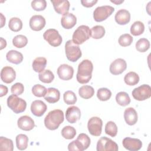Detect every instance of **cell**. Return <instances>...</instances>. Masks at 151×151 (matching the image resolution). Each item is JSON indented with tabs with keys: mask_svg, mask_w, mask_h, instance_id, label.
<instances>
[{
	"mask_svg": "<svg viewBox=\"0 0 151 151\" xmlns=\"http://www.w3.org/2000/svg\"><path fill=\"white\" fill-rule=\"evenodd\" d=\"M93 65L91 61L83 60L78 66L76 75L77 80L80 84H86L89 82L92 77Z\"/></svg>",
	"mask_w": 151,
	"mask_h": 151,
	"instance_id": "1",
	"label": "cell"
},
{
	"mask_svg": "<svg viewBox=\"0 0 151 151\" xmlns=\"http://www.w3.org/2000/svg\"><path fill=\"white\" fill-rule=\"evenodd\" d=\"M64 113L61 110L55 109L50 111L44 119L45 126L49 130H54L58 128L64 121Z\"/></svg>",
	"mask_w": 151,
	"mask_h": 151,
	"instance_id": "2",
	"label": "cell"
},
{
	"mask_svg": "<svg viewBox=\"0 0 151 151\" xmlns=\"http://www.w3.org/2000/svg\"><path fill=\"white\" fill-rule=\"evenodd\" d=\"M90 142V139L87 134L80 133L76 140L68 144V150L70 151H83L89 147Z\"/></svg>",
	"mask_w": 151,
	"mask_h": 151,
	"instance_id": "3",
	"label": "cell"
},
{
	"mask_svg": "<svg viewBox=\"0 0 151 151\" xmlns=\"http://www.w3.org/2000/svg\"><path fill=\"white\" fill-rule=\"evenodd\" d=\"M65 52L67 58L71 62L77 61L82 55L79 46L71 40H68L65 44Z\"/></svg>",
	"mask_w": 151,
	"mask_h": 151,
	"instance_id": "4",
	"label": "cell"
},
{
	"mask_svg": "<svg viewBox=\"0 0 151 151\" xmlns=\"http://www.w3.org/2000/svg\"><path fill=\"white\" fill-rule=\"evenodd\" d=\"M91 36V30L90 28L84 25L79 26L73 34V42L77 45L81 44L89 39Z\"/></svg>",
	"mask_w": 151,
	"mask_h": 151,
	"instance_id": "5",
	"label": "cell"
},
{
	"mask_svg": "<svg viewBox=\"0 0 151 151\" xmlns=\"http://www.w3.org/2000/svg\"><path fill=\"white\" fill-rule=\"evenodd\" d=\"M7 105L9 109L17 114L24 112L27 107L26 101L14 94H12L8 97Z\"/></svg>",
	"mask_w": 151,
	"mask_h": 151,
	"instance_id": "6",
	"label": "cell"
},
{
	"mask_svg": "<svg viewBox=\"0 0 151 151\" xmlns=\"http://www.w3.org/2000/svg\"><path fill=\"white\" fill-rule=\"evenodd\" d=\"M114 8L110 5H103L97 7L93 12V18L96 22L106 20L114 12Z\"/></svg>",
	"mask_w": 151,
	"mask_h": 151,
	"instance_id": "7",
	"label": "cell"
},
{
	"mask_svg": "<svg viewBox=\"0 0 151 151\" xmlns=\"http://www.w3.org/2000/svg\"><path fill=\"white\" fill-rule=\"evenodd\" d=\"M43 37L48 43L52 47H58L61 45L63 39L58 31L55 29H48L46 30L44 34Z\"/></svg>",
	"mask_w": 151,
	"mask_h": 151,
	"instance_id": "8",
	"label": "cell"
},
{
	"mask_svg": "<svg viewBox=\"0 0 151 151\" xmlns=\"http://www.w3.org/2000/svg\"><path fill=\"white\" fill-rule=\"evenodd\" d=\"M133 98L138 101L145 100L151 96V88L148 84H143L133 89L132 93Z\"/></svg>",
	"mask_w": 151,
	"mask_h": 151,
	"instance_id": "9",
	"label": "cell"
},
{
	"mask_svg": "<svg viewBox=\"0 0 151 151\" xmlns=\"http://www.w3.org/2000/svg\"><path fill=\"white\" fill-rule=\"evenodd\" d=\"M97 151H117L119 149L117 144L106 137H101L97 142Z\"/></svg>",
	"mask_w": 151,
	"mask_h": 151,
	"instance_id": "10",
	"label": "cell"
},
{
	"mask_svg": "<svg viewBox=\"0 0 151 151\" xmlns=\"http://www.w3.org/2000/svg\"><path fill=\"white\" fill-rule=\"evenodd\" d=\"M102 126L103 121L98 117H92L88 121V130L93 136H99L101 133Z\"/></svg>",
	"mask_w": 151,
	"mask_h": 151,
	"instance_id": "11",
	"label": "cell"
},
{
	"mask_svg": "<svg viewBox=\"0 0 151 151\" xmlns=\"http://www.w3.org/2000/svg\"><path fill=\"white\" fill-rule=\"evenodd\" d=\"M127 68V63L123 58H117L113 61L110 65V72L113 75L122 74Z\"/></svg>",
	"mask_w": 151,
	"mask_h": 151,
	"instance_id": "12",
	"label": "cell"
},
{
	"mask_svg": "<svg viewBox=\"0 0 151 151\" xmlns=\"http://www.w3.org/2000/svg\"><path fill=\"white\" fill-rule=\"evenodd\" d=\"M73 68L66 64L60 65L57 68V74L59 78L63 80H69L73 77Z\"/></svg>",
	"mask_w": 151,
	"mask_h": 151,
	"instance_id": "13",
	"label": "cell"
},
{
	"mask_svg": "<svg viewBox=\"0 0 151 151\" xmlns=\"http://www.w3.org/2000/svg\"><path fill=\"white\" fill-rule=\"evenodd\" d=\"M123 147L128 150L137 151L141 149L142 146V143L139 139L125 137L122 142Z\"/></svg>",
	"mask_w": 151,
	"mask_h": 151,
	"instance_id": "14",
	"label": "cell"
},
{
	"mask_svg": "<svg viewBox=\"0 0 151 151\" xmlns=\"http://www.w3.org/2000/svg\"><path fill=\"white\" fill-rule=\"evenodd\" d=\"M45 19L44 17L40 15H33L30 18L29 22L31 29L35 31H41L45 27Z\"/></svg>",
	"mask_w": 151,
	"mask_h": 151,
	"instance_id": "15",
	"label": "cell"
},
{
	"mask_svg": "<svg viewBox=\"0 0 151 151\" xmlns=\"http://www.w3.org/2000/svg\"><path fill=\"white\" fill-rule=\"evenodd\" d=\"M16 78V73L14 69L9 66L3 67L1 71V80L5 83H11Z\"/></svg>",
	"mask_w": 151,
	"mask_h": 151,
	"instance_id": "16",
	"label": "cell"
},
{
	"mask_svg": "<svg viewBox=\"0 0 151 151\" xmlns=\"http://www.w3.org/2000/svg\"><path fill=\"white\" fill-rule=\"evenodd\" d=\"M55 11L59 14L64 15L68 13L70 9V2L67 0H51Z\"/></svg>",
	"mask_w": 151,
	"mask_h": 151,
	"instance_id": "17",
	"label": "cell"
},
{
	"mask_svg": "<svg viewBox=\"0 0 151 151\" xmlns=\"http://www.w3.org/2000/svg\"><path fill=\"white\" fill-rule=\"evenodd\" d=\"M81 117V111L77 106H71L67 108L65 112L66 120L70 123H74L78 121Z\"/></svg>",
	"mask_w": 151,
	"mask_h": 151,
	"instance_id": "18",
	"label": "cell"
},
{
	"mask_svg": "<svg viewBox=\"0 0 151 151\" xmlns=\"http://www.w3.org/2000/svg\"><path fill=\"white\" fill-rule=\"evenodd\" d=\"M18 127L25 131H29L35 127V123L33 119L28 116H22L20 117L17 121Z\"/></svg>",
	"mask_w": 151,
	"mask_h": 151,
	"instance_id": "19",
	"label": "cell"
},
{
	"mask_svg": "<svg viewBox=\"0 0 151 151\" xmlns=\"http://www.w3.org/2000/svg\"><path fill=\"white\" fill-rule=\"evenodd\" d=\"M47 109V105L41 100H37L34 101L31 105V111L32 113L37 116L41 117Z\"/></svg>",
	"mask_w": 151,
	"mask_h": 151,
	"instance_id": "20",
	"label": "cell"
},
{
	"mask_svg": "<svg viewBox=\"0 0 151 151\" xmlns=\"http://www.w3.org/2000/svg\"><path fill=\"white\" fill-rule=\"evenodd\" d=\"M77 22L76 17L72 13H67L63 15L61 19V24L62 27L67 29L72 28L75 26Z\"/></svg>",
	"mask_w": 151,
	"mask_h": 151,
	"instance_id": "21",
	"label": "cell"
},
{
	"mask_svg": "<svg viewBox=\"0 0 151 151\" xmlns=\"http://www.w3.org/2000/svg\"><path fill=\"white\" fill-rule=\"evenodd\" d=\"M114 19L118 24L126 25L130 22V14L127 10L122 9L116 13Z\"/></svg>",
	"mask_w": 151,
	"mask_h": 151,
	"instance_id": "22",
	"label": "cell"
},
{
	"mask_svg": "<svg viewBox=\"0 0 151 151\" xmlns=\"http://www.w3.org/2000/svg\"><path fill=\"white\" fill-rule=\"evenodd\" d=\"M124 119L126 123L132 126L135 124L137 122V113L133 107H129L124 111Z\"/></svg>",
	"mask_w": 151,
	"mask_h": 151,
	"instance_id": "23",
	"label": "cell"
},
{
	"mask_svg": "<svg viewBox=\"0 0 151 151\" xmlns=\"http://www.w3.org/2000/svg\"><path fill=\"white\" fill-rule=\"evenodd\" d=\"M60 98V93L55 88L50 87L47 89V93L44 96V99L50 103H57Z\"/></svg>",
	"mask_w": 151,
	"mask_h": 151,
	"instance_id": "24",
	"label": "cell"
},
{
	"mask_svg": "<svg viewBox=\"0 0 151 151\" xmlns=\"http://www.w3.org/2000/svg\"><path fill=\"white\" fill-rule=\"evenodd\" d=\"M6 60L13 64H19L23 60V55L22 53L16 50H10L6 54Z\"/></svg>",
	"mask_w": 151,
	"mask_h": 151,
	"instance_id": "25",
	"label": "cell"
},
{
	"mask_svg": "<svg viewBox=\"0 0 151 151\" xmlns=\"http://www.w3.org/2000/svg\"><path fill=\"white\" fill-rule=\"evenodd\" d=\"M47 65V59L44 57H37L32 62V67L37 73H41L43 71Z\"/></svg>",
	"mask_w": 151,
	"mask_h": 151,
	"instance_id": "26",
	"label": "cell"
},
{
	"mask_svg": "<svg viewBox=\"0 0 151 151\" xmlns=\"http://www.w3.org/2000/svg\"><path fill=\"white\" fill-rule=\"evenodd\" d=\"M79 96L84 99H88L94 94V90L93 87L88 85L81 86L78 90Z\"/></svg>",
	"mask_w": 151,
	"mask_h": 151,
	"instance_id": "27",
	"label": "cell"
},
{
	"mask_svg": "<svg viewBox=\"0 0 151 151\" xmlns=\"http://www.w3.org/2000/svg\"><path fill=\"white\" fill-rule=\"evenodd\" d=\"M116 101L119 105L121 106H126L130 104V99L127 93L120 91L116 94Z\"/></svg>",
	"mask_w": 151,
	"mask_h": 151,
	"instance_id": "28",
	"label": "cell"
},
{
	"mask_svg": "<svg viewBox=\"0 0 151 151\" xmlns=\"http://www.w3.org/2000/svg\"><path fill=\"white\" fill-rule=\"evenodd\" d=\"M124 81L125 83L129 86H134L139 83V76L136 73L130 71L125 75Z\"/></svg>",
	"mask_w": 151,
	"mask_h": 151,
	"instance_id": "29",
	"label": "cell"
},
{
	"mask_svg": "<svg viewBox=\"0 0 151 151\" xmlns=\"http://www.w3.org/2000/svg\"><path fill=\"white\" fill-rule=\"evenodd\" d=\"M28 143V137L27 135L24 134H19L16 137V145L17 147L20 150H23L27 148Z\"/></svg>",
	"mask_w": 151,
	"mask_h": 151,
	"instance_id": "30",
	"label": "cell"
},
{
	"mask_svg": "<svg viewBox=\"0 0 151 151\" xmlns=\"http://www.w3.org/2000/svg\"><path fill=\"white\" fill-rule=\"evenodd\" d=\"M145 25L141 21H135L130 27V33L134 36H138L143 33Z\"/></svg>",
	"mask_w": 151,
	"mask_h": 151,
	"instance_id": "31",
	"label": "cell"
},
{
	"mask_svg": "<svg viewBox=\"0 0 151 151\" xmlns=\"http://www.w3.org/2000/svg\"><path fill=\"white\" fill-rule=\"evenodd\" d=\"M39 80L44 83H50L54 79L53 73L50 70H45L40 73L38 75Z\"/></svg>",
	"mask_w": 151,
	"mask_h": 151,
	"instance_id": "32",
	"label": "cell"
},
{
	"mask_svg": "<svg viewBox=\"0 0 151 151\" xmlns=\"http://www.w3.org/2000/svg\"><path fill=\"white\" fill-rule=\"evenodd\" d=\"M0 150L12 151L14 150L12 140L3 136L0 137Z\"/></svg>",
	"mask_w": 151,
	"mask_h": 151,
	"instance_id": "33",
	"label": "cell"
},
{
	"mask_svg": "<svg viewBox=\"0 0 151 151\" xmlns=\"http://www.w3.org/2000/svg\"><path fill=\"white\" fill-rule=\"evenodd\" d=\"M8 27L11 31L18 32L22 28V22L19 18L13 17L9 19Z\"/></svg>",
	"mask_w": 151,
	"mask_h": 151,
	"instance_id": "34",
	"label": "cell"
},
{
	"mask_svg": "<svg viewBox=\"0 0 151 151\" xmlns=\"http://www.w3.org/2000/svg\"><path fill=\"white\" fill-rule=\"evenodd\" d=\"M28 43L27 38L23 35H18L12 39V44L17 48H21L24 47Z\"/></svg>",
	"mask_w": 151,
	"mask_h": 151,
	"instance_id": "35",
	"label": "cell"
},
{
	"mask_svg": "<svg viewBox=\"0 0 151 151\" xmlns=\"http://www.w3.org/2000/svg\"><path fill=\"white\" fill-rule=\"evenodd\" d=\"M91 36L94 39H100L105 34V29L101 25H96L90 29Z\"/></svg>",
	"mask_w": 151,
	"mask_h": 151,
	"instance_id": "36",
	"label": "cell"
},
{
	"mask_svg": "<svg viewBox=\"0 0 151 151\" xmlns=\"http://www.w3.org/2000/svg\"><path fill=\"white\" fill-rule=\"evenodd\" d=\"M149 48L150 42L146 38H140L136 43V48L139 52H146Z\"/></svg>",
	"mask_w": 151,
	"mask_h": 151,
	"instance_id": "37",
	"label": "cell"
},
{
	"mask_svg": "<svg viewBox=\"0 0 151 151\" xmlns=\"http://www.w3.org/2000/svg\"><path fill=\"white\" fill-rule=\"evenodd\" d=\"M76 134V130L74 127L70 126H66L61 130L62 136L66 139H73Z\"/></svg>",
	"mask_w": 151,
	"mask_h": 151,
	"instance_id": "38",
	"label": "cell"
},
{
	"mask_svg": "<svg viewBox=\"0 0 151 151\" xmlns=\"http://www.w3.org/2000/svg\"><path fill=\"white\" fill-rule=\"evenodd\" d=\"M111 96V91L107 88H100L97 90V97L100 101H107Z\"/></svg>",
	"mask_w": 151,
	"mask_h": 151,
	"instance_id": "39",
	"label": "cell"
},
{
	"mask_svg": "<svg viewBox=\"0 0 151 151\" xmlns=\"http://www.w3.org/2000/svg\"><path fill=\"white\" fill-rule=\"evenodd\" d=\"M105 133L111 137H115L117 133V127L112 121L108 122L105 126Z\"/></svg>",
	"mask_w": 151,
	"mask_h": 151,
	"instance_id": "40",
	"label": "cell"
},
{
	"mask_svg": "<svg viewBox=\"0 0 151 151\" xmlns=\"http://www.w3.org/2000/svg\"><path fill=\"white\" fill-rule=\"evenodd\" d=\"M63 99L67 104H74L77 101V96L73 91L68 90L64 93Z\"/></svg>",
	"mask_w": 151,
	"mask_h": 151,
	"instance_id": "41",
	"label": "cell"
},
{
	"mask_svg": "<svg viewBox=\"0 0 151 151\" xmlns=\"http://www.w3.org/2000/svg\"><path fill=\"white\" fill-rule=\"evenodd\" d=\"M47 89L43 86L41 84H35L32 88V94L38 97H44L47 93Z\"/></svg>",
	"mask_w": 151,
	"mask_h": 151,
	"instance_id": "42",
	"label": "cell"
},
{
	"mask_svg": "<svg viewBox=\"0 0 151 151\" xmlns=\"http://www.w3.org/2000/svg\"><path fill=\"white\" fill-rule=\"evenodd\" d=\"M118 42L122 47L129 46L133 42V37L129 34H124L120 36Z\"/></svg>",
	"mask_w": 151,
	"mask_h": 151,
	"instance_id": "43",
	"label": "cell"
},
{
	"mask_svg": "<svg viewBox=\"0 0 151 151\" xmlns=\"http://www.w3.org/2000/svg\"><path fill=\"white\" fill-rule=\"evenodd\" d=\"M47 6V2L45 0H34L31 2V7L36 11H43Z\"/></svg>",
	"mask_w": 151,
	"mask_h": 151,
	"instance_id": "44",
	"label": "cell"
},
{
	"mask_svg": "<svg viewBox=\"0 0 151 151\" xmlns=\"http://www.w3.org/2000/svg\"><path fill=\"white\" fill-rule=\"evenodd\" d=\"M24 91V85L21 83H16L12 86L11 88V91L12 94L18 96L22 94Z\"/></svg>",
	"mask_w": 151,
	"mask_h": 151,
	"instance_id": "45",
	"label": "cell"
},
{
	"mask_svg": "<svg viewBox=\"0 0 151 151\" xmlns=\"http://www.w3.org/2000/svg\"><path fill=\"white\" fill-rule=\"evenodd\" d=\"M97 2V0H82L81 1V3L83 6L87 7V8H90L92 7L94 5H95Z\"/></svg>",
	"mask_w": 151,
	"mask_h": 151,
	"instance_id": "46",
	"label": "cell"
},
{
	"mask_svg": "<svg viewBox=\"0 0 151 151\" xmlns=\"http://www.w3.org/2000/svg\"><path fill=\"white\" fill-rule=\"evenodd\" d=\"M0 97H3L4 96H5L8 93V88L6 86H4L2 84L0 85Z\"/></svg>",
	"mask_w": 151,
	"mask_h": 151,
	"instance_id": "47",
	"label": "cell"
},
{
	"mask_svg": "<svg viewBox=\"0 0 151 151\" xmlns=\"http://www.w3.org/2000/svg\"><path fill=\"white\" fill-rule=\"evenodd\" d=\"M6 46V41L2 37H1V50L5 48Z\"/></svg>",
	"mask_w": 151,
	"mask_h": 151,
	"instance_id": "48",
	"label": "cell"
},
{
	"mask_svg": "<svg viewBox=\"0 0 151 151\" xmlns=\"http://www.w3.org/2000/svg\"><path fill=\"white\" fill-rule=\"evenodd\" d=\"M1 27L2 28L4 24H5V18L4 17V15H2V13H1Z\"/></svg>",
	"mask_w": 151,
	"mask_h": 151,
	"instance_id": "49",
	"label": "cell"
},
{
	"mask_svg": "<svg viewBox=\"0 0 151 151\" xmlns=\"http://www.w3.org/2000/svg\"><path fill=\"white\" fill-rule=\"evenodd\" d=\"M111 2L116 4V5H119L122 3H123L124 2L123 0H122V1H117V0H116V1H110Z\"/></svg>",
	"mask_w": 151,
	"mask_h": 151,
	"instance_id": "50",
	"label": "cell"
}]
</instances>
